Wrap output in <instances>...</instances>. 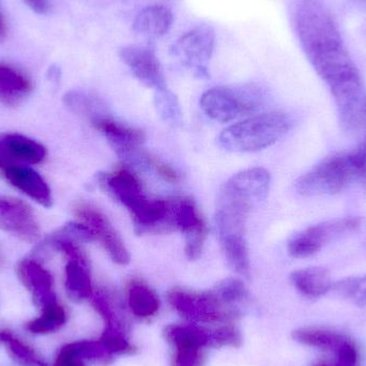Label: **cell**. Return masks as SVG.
<instances>
[{
    "label": "cell",
    "mask_w": 366,
    "mask_h": 366,
    "mask_svg": "<svg viewBox=\"0 0 366 366\" xmlns=\"http://www.w3.org/2000/svg\"><path fill=\"white\" fill-rule=\"evenodd\" d=\"M129 309L139 320H150L159 313L161 302L157 292L139 280H132L127 288Z\"/></svg>",
    "instance_id": "obj_22"
},
{
    "label": "cell",
    "mask_w": 366,
    "mask_h": 366,
    "mask_svg": "<svg viewBox=\"0 0 366 366\" xmlns=\"http://www.w3.org/2000/svg\"><path fill=\"white\" fill-rule=\"evenodd\" d=\"M360 226L361 219L357 217H339L310 226L290 239L288 254L299 259L311 257L335 239L356 232Z\"/></svg>",
    "instance_id": "obj_8"
},
{
    "label": "cell",
    "mask_w": 366,
    "mask_h": 366,
    "mask_svg": "<svg viewBox=\"0 0 366 366\" xmlns=\"http://www.w3.org/2000/svg\"><path fill=\"white\" fill-rule=\"evenodd\" d=\"M171 307L191 324L217 326L234 322L240 312L224 305L214 292H193L173 288L167 292Z\"/></svg>",
    "instance_id": "obj_7"
},
{
    "label": "cell",
    "mask_w": 366,
    "mask_h": 366,
    "mask_svg": "<svg viewBox=\"0 0 366 366\" xmlns=\"http://www.w3.org/2000/svg\"><path fill=\"white\" fill-rule=\"evenodd\" d=\"M295 26L310 64L335 99L342 126L350 132L361 130L366 124L365 83L332 15L318 0H303Z\"/></svg>",
    "instance_id": "obj_1"
},
{
    "label": "cell",
    "mask_w": 366,
    "mask_h": 366,
    "mask_svg": "<svg viewBox=\"0 0 366 366\" xmlns=\"http://www.w3.org/2000/svg\"><path fill=\"white\" fill-rule=\"evenodd\" d=\"M366 173V137L352 152L327 157L301 176L295 189L302 196L333 195Z\"/></svg>",
    "instance_id": "obj_4"
},
{
    "label": "cell",
    "mask_w": 366,
    "mask_h": 366,
    "mask_svg": "<svg viewBox=\"0 0 366 366\" xmlns=\"http://www.w3.org/2000/svg\"><path fill=\"white\" fill-rule=\"evenodd\" d=\"M154 107L163 122L174 128L182 126V107L177 97L171 90L167 88L157 90L154 94Z\"/></svg>",
    "instance_id": "obj_29"
},
{
    "label": "cell",
    "mask_w": 366,
    "mask_h": 366,
    "mask_svg": "<svg viewBox=\"0 0 366 366\" xmlns=\"http://www.w3.org/2000/svg\"><path fill=\"white\" fill-rule=\"evenodd\" d=\"M175 226L176 230L184 234L187 259L197 260L202 255L208 227L191 197H176Z\"/></svg>",
    "instance_id": "obj_14"
},
{
    "label": "cell",
    "mask_w": 366,
    "mask_h": 366,
    "mask_svg": "<svg viewBox=\"0 0 366 366\" xmlns=\"http://www.w3.org/2000/svg\"><path fill=\"white\" fill-rule=\"evenodd\" d=\"M332 290L357 307H366V275L342 280L333 284Z\"/></svg>",
    "instance_id": "obj_31"
},
{
    "label": "cell",
    "mask_w": 366,
    "mask_h": 366,
    "mask_svg": "<svg viewBox=\"0 0 366 366\" xmlns=\"http://www.w3.org/2000/svg\"><path fill=\"white\" fill-rule=\"evenodd\" d=\"M120 58L135 77L147 87L162 90L167 88L164 71L154 51L143 45H130L120 51Z\"/></svg>",
    "instance_id": "obj_15"
},
{
    "label": "cell",
    "mask_w": 366,
    "mask_h": 366,
    "mask_svg": "<svg viewBox=\"0 0 366 366\" xmlns=\"http://www.w3.org/2000/svg\"><path fill=\"white\" fill-rule=\"evenodd\" d=\"M266 103L267 94L253 84L211 88L200 98V107L204 114L219 122H229L257 113Z\"/></svg>",
    "instance_id": "obj_6"
},
{
    "label": "cell",
    "mask_w": 366,
    "mask_h": 366,
    "mask_svg": "<svg viewBox=\"0 0 366 366\" xmlns=\"http://www.w3.org/2000/svg\"><path fill=\"white\" fill-rule=\"evenodd\" d=\"M241 331L234 322L217 325L208 329V347L219 350L223 347L239 348L242 345Z\"/></svg>",
    "instance_id": "obj_30"
},
{
    "label": "cell",
    "mask_w": 366,
    "mask_h": 366,
    "mask_svg": "<svg viewBox=\"0 0 366 366\" xmlns=\"http://www.w3.org/2000/svg\"><path fill=\"white\" fill-rule=\"evenodd\" d=\"M66 107L77 115L84 116L90 122L107 115V105L99 97L81 90H73L64 97Z\"/></svg>",
    "instance_id": "obj_25"
},
{
    "label": "cell",
    "mask_w": 366,
    "mask_h": 366,
    "mask_svg": "<svg viewBox=\"0 0 366 366\" xmlns=\"http://www.w3.org/2000/svg\"><path fill=\"white\" fill-rule=\"evenodd\" d=\"M26 4L34 12L39 14H45L51 9L49 0H24Z\"/></svg>",
    "instance_id": "obj_35"
},
{
    "label": "cell",
    "mask_w": 366,
    "mask_h": 366,
    "mask_svg": "<svg viewBox=\"0 0 366 366\" xmlns=\"http://www.w3.org/2000/svg\"><path fill=\"white\" fill-rule=\"evenodd\" d=\"M0 344L6 345L11 358L21 366H49L27 344L8 330H0Z\"/></svg>",
    "instance_id": "obj_27"
},
{
    "label": "cell",
    "mask_w": 366,
    "mask_h": 366,
    "mask_svg": "<svg viewBox=\"0 0 366 366\" xmlns=\"http://www.w3.org/2000/svg\"><path fill=\"white\" fill-rule=\"evenodd\" d=\"M152 169L162 178L164 182L169 183H178L180 182L179 174L167 163L161 162L160 160H157L154 158V164H152Z\"/></svg>",
    "instance_id": "obj_34"
},
{
    "label": "cell",
    "mask_w": 366,
    "mask_h": 366,
    "mask_svg": "<svg viewBox=\"0 0 366 366\" xmlns=\"http://www.w3.org/2000/svg\"><path fill=\"white\" fill-rule=\"evenodd\" d=\"M97 182L116 202L128 209L137 234L174 232L173 198H150L128 167L114 173H99Z\"/></svg>",
    "instance_id": "obj_2"
},
{
    "label": "cell",
    "mask_w": 366,
    "mask_h": 366,
    "mask_svg": "<svg viewBox=\"0 0 366 366\" xmlns=\"http://www.w3.org/2000/svg\"><path fill=\"white\" fill-rule=\"evenodd\" d=\"M16 270L19 280L29 290L39 309L58 301L54 290L53 275L45 268L42 260L30 255L19 262Z\"/></svg>",
    "instance_id": "obj_17"
},
{
    "label": "cell",
    "mask_w": 366,
    "mask_h": 366,
    "mask_svg": "<svg viewBox=\"0 0 366 366\" xmlns=\"http://www.w3.org/2000/svg\"><path fill=\"white\" fill-rule=\"evenodd\" d=\"M2 172L6 182L41 206L49 208L53 204L51 187L36 169L27 165H13Z\"/></svg>",
    "instance_id": "obj_18"
},
{
    "label": "cell",
    "mask_w": 366,
    "mask_h": 366,
    "mask_svg": "<svg viewBox=\"0 0 366 366\" xmlns=\"http://www.w3.org/2000/svg\"><path fill=\"white\" fill-rule=\"evenodd\" d=\"M47 150L42 144L19 133L0 134V169L13 165L40 164L45 160Z\"/></svg>",
    "instance_id": "obj_16"
},
{
    "label": "cell",
    "mask_w": 366,
    "mask_h": 366,
    "mask_svg": "<svg viewBox=\"0 0 366 366\" xmlns=\"http://www.w3.org/2000/svg\"><path fill=\"white\" fill-rule=\"evenodd\" d=\"M4 253H2L1 249H0V267L2 266V264H4Z\"/></svg>",
    "instance_id": "obj_37"
},
{
    "label": "cell",
    "mask_w": 366,
    "mask_h": 366,
    "mask_svg": "<svg viewBox=\"0 0 366 366\" xmlns=\"http://www.w3.org/2000/svg\"><path fill=\"white\" fill-rule=\"evenodd\" d=\"M294 287L302 296L317 299L332 290L333 282L330 272L324 267H310L294 271L290 274Z\"/></svg>",
    "instance_id": "obj_20"
},
{
    "label": "cell",
    "mask_w": 366,
    "mask_h": 366,
    "mask_svg": "<svg viewBox=\"0 0 366 366\" xmlns=\"http://www.w3.org/2000/svg\"><path fill=\"white\" fill-rule=\"evenodd\" d=\"M214 30L200 25L183 34L173 45L174 55L199 77H208L207 66L214 51Z\"/></svg>",
    "instance_id": "obj_11"
},
{
    "label": "cell",
    "mask_w": 366,
    "mask_h": 366,
    "mask_svg": "<svg viewBox=\"0 0 366 366\" xmlns=\"http://www.w3.org/2000/svg\"><path fill=\"white\" fill-rule=\"evenodd\" d=\"M271 176L262 167L245 169L225 182L217 197L215 227L219 238L245 236L249 213L266 200Z\"/></svg>",
    "instance_id": "obj_3"
},
{
    "label": "cell",
    "mask_w": 366,
    "mask_h": 366,
    "mask_svg": "<svg viewBox=\"0 0 366 366\" xmlns=\"http://www.w3.org/2000/svg\"><path fill=\"white\" fill-rule=\"evenodd\" d=\"M4 34H6V25H4V17L0 13V40L4 38Z\"/></svg>",
    "instance_id": "obj_36"
},
{
    "label": "cell",
    "mask_w": 366,
    "mask_h": 366,
    "mask_svg": "<svg viewBox=\"0 0 366 366\" xmlns=\"http://www.w3.org/2000/svg\"><path fill=\"white\" fill-rule=\"evenodd\" d=\"M163 335L173 348L172 366L206 365L208 328L191 322L169 325L165 327Z\"/></svg>",
    "instance_id": "obj_10"
},
{
    "label": "cell",
    "mask_w": 366,
    "mask_h": 366,
    "mask_svg": "<svg viewBox=\"0 0 366 366\" xmlns=\"http://www.w3.org/2000/svg\"><path fill=\"white\" fill-rule=\"evenodd\" d=\"M365 1H366V0H365Z\"/></svg>",
    "instance_id": "obj_38"
},
{
    "label": "cell",
    "mask_w": 366,
    "mask_h": 366,
    "mask_svg": "<svg viewBox=\"0 0 366 366\" xmlns=\"http://www.w3.org/2000/svg\"><path fill=\"white\" fill-rule=\"evenodd\" d=\"M219 240L228 266L234 272L249 279L251 275V266L245 236L222 237Z\"/></svg>",
    "instance_id": "obj_24"
},
{
    "label": "cell",
    "mask_w": 366,
    "mask_h": 366,
    "mask_svg": "<svg viewBox=\"0 0 366 366\" xmlns=\"http://www.w3.org/2000/svg\"><path fill=\"white\" fill-rule=\"evenodd\" d=\"M174 15L167 6L154 4L143 9L135 17L133 29L142 36L160 38L169 31Z\"/></svg>",
    "instance_id": "obj_21"
},
{
    "label": "cell",
    "mask_w": 366,
    "mask_h": 366,
    "mask_svg": "<svg viewBox=\"0 0 366 366\" xmlns=\"http://www.w3.org/2000/svg\"><path fill=\"white\" fill-rule=\"evenodd\" d=\"M335 362L322 363L316 366H359L358 347L354 341L348 339L335 352Z\"/></svg>",
    "instance_id": "obj_32"
},
{
    "label": "cell",
    "mask_w": 366,
    "mask_h": 366,
    "mask_svg": "<svg viewBox=\"0 0 366 366\" xmlns=\"http://www.w3.org/2000/svg\"><path fill=\"white\" fill-rule=\"evenodd\" d=\"M0 229L26 243L41 239V226L31 207L19 198L0 194Z\"/></svg>",
    "instance_id": "obj_12"
},
{
    "label": "cell",
    "mask_w": 366,
    "mask_h": 366,
    "mask_svg": "<svg viewBox=\"0 0 366 366\" xmlns=\"http://www.w3.org/2000/svg\"><path fill=\"white\" fill-rule=\"evenodd\" d=\"M34 90L31 79L21 69L0 62V102L9 107L21 104Z\"/></svg>",
    "instance_id": "obj_19"
},
{
    "label": "cell",
    "mask_w": 366,
    "mask_h": 366,
    "mask_svg": "<svg viewBox=\"0 0 366 366\" xmlns=\"http://www.w3.org/2000/svg\"><path fill=\"white\" fill-rule=\"evenodd\" d=\"M292 337L297 343L322 352H335L346 340L347 335L328 329L305 327L292 331Z\"/></svg>",
    "instance_id": "obj_23"
},
{
    "label": "cell",
    "mask_w": 366,
    "mask_h": 366,
    "mask_svg": "<svg viewBox=\"0 0 366 366\" xmlns=\"http://www.w3.org/2000/svg\"><path fill=\"white\" fill-rule=\"evenodd\" d=\"M85 362L86 361L75 354L71 346L66 344L58 352L54 366H86Z\"/></svg>",
    "instance_id": "obj_33"
},
{
    "label": "cell",
    "mask_w": 366,
    "mask_h": 366,
    "mask_svg": "<svg viewBox=\"0 0 366 366\" xmlns=\"http://www.w3.org/2000/svg\"><path fill=\"white\" fill-rule=\"evenodd\" d=\"M74 214L79 222L92 230L96 240L100 241L114 262L122 266L130 262V254L124 240L102 211L87 202H79L74 207Z\"/></svg>",
    "instance_id": "obj_13"
},
{
    "label": "cell",
    "mask_w": 366,
    "mask_h": 366,
    "mask_svg": "<svg viewBox=\"0 0 366 366\" xmlns=\"http://www.w3.org/2000/svg\"><path fill=\"white\" fill-rule=\"evenodd\" d=\"M66 322V310L58 301L41 309V315L26 325L34 335H49L59 330Z\"/></svg>",
    "instance_id": "obj_26"
},
{
    "label": "cell",
    "mask_w": 366,
    "mask_h": 366,
    "mask_svg": "<svg viewBox=\"0 0 366 366\" xmlns=\"http://www.w3.org/2000/svg\"><path fill=\"white\" fill-rule=\"evenodd\" d=\"M292 119L282 112L260 114L222 131L219 144L229 152H255L270 147L287 134Z\"/></svg>",
    "instance_id": "obj_5"
},
{
    "label": "cell",
    "mask_w": 366,
    "mask_h": 366,
    "mask_svg": "<svg viewBox=\"0 0 366 366\" xmlns=\"http://www.w3.org/2000/svg\"><path fill=\"white\" fill-rule=\"evenodd\" d=\"M96 130L100 131L118 157L127 164L152 169L154 157L143 150L145 134L139 129L131 128L122 122H116L109 116H103L92 122Z\"/></svg>",
    "instance_id": "obj_9"
},
{
    "label": "cell",
    "mask_w": 366,
    "mask_h": 366,
    "mask_svg": "<svg viewBox=\"0 0 366 366\" xmlns=\"http://www.w3.org/2000/svg\"><path fill=\"white\" fill-rule=\"evenodd\" d=\"M213 292L224 305L239 312L241 305H245L249 299V290L243 282L236 277H229L219 282Z\"/></svg>",
    "instance_id": "obj_28"
}]
</instances>
